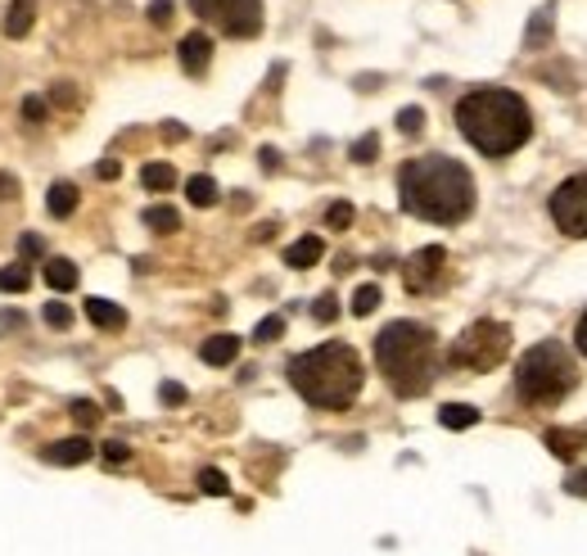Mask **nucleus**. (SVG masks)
Here are the masks:
<instances>
[{"label": "nucleus", "mask_w": 587, "mask_h": 556, "mask_svg": "<svg viewBox=\"0 0 587 556\" xmlns=\"http://www.w3.org/2000/svg\"><path fill=\"white\" fill-rule=\"evenodd\" d=\"M398 195H403V208L412 218L456 227L475 208V177L466 164L448 159V154H425V159L398 168Z\"/></svg>", "instance_id": "obj_1"}, {"label": "nucleus", "mask_w": 587, "mask_h": 556, "mask_svg": "<svg viewBox=\"0 0 587 556\" xmlns=\"http://www.w3.org/2000/svg\"><path fill=\"white\" fill-rule=\"evenodd\" d=\"M456 128L479 154L488 159H502V154H515L524 141L534 136V113L515 90L506 86H484L461 96L456 105Z\"/></svg>", "instance_id": "obj_2"}, {"label": "nucleus", "mask_w": 587, "mask_h": 556, "mask_svg": "<svg viewBox=\"0 0 587 556\" xmlns=\"http://www.w3.org/2000/svg\"><path fill=\"white\" fill-rule=\"evenodd\" d=\"M376 366L398 398H420L439 376V339L420 322H389L376 335Z\"/></svg>", "instance_id": "obj_3"}, {"label": "nucleus", "mask_w": 587, "mask_h": 556, "mask_svg": "<svg viewBox=\"0 0 587 556\" xmlns=\"http://www.w3.org/2000/svg\"><path fill=\"white\" fill-rule=\"evenodd\" d=\"M362 358L353 345H339V339H330V345H317L307 349L290 362V385L307 398L313 408H326V412H339L348 408L353 398L362 394Z\"/></svg>", "instance_id": "obj_4"}, {"label": "nucleus", "mask_w": 587, "mask_h": 556, "mask_svg": "<svg viewBox=\"0 0 587 556\" xmlns=\"http://www.w3.org/2000/svg\"><path fill=\"white\" fill-rule=\"evenodd\" d=\"M574 385H578V366L561 339H542L515 366V394L534 408H555Z\"/></svg>", "instance_id": "obj_5"}, {"label": "nucleus", "mask_w": 587, "mask_h": 556, "mask_svg": "<svg viewBox=\"0 0 587 556\" xmlns=\"http://www.w3.org/2000/svg\"><path fill=\"white\" fill-rule=\"evenodd\" d=\"M506 353H511V326L506 322H475L456 335L448 362L461 371H492Z\"/></svg>", "instance_id": "obj_6"}, {"label": "nucleus", "mask_w": 587, "mask_h": 556, "mask_svg": "<svg viewBox=\"0 0 587 556\" xmlns=\"http://www.w3.org/2000/svg\"><path fill=\"white\" fill-rule=\"evenodd\" d=\"M191 10L227 37H258L262 33V0H191Z\"/></svg>", "instance_id": "obj_7"}, {"label": "nucleus", "mask_w": 587, "mask_h": 556, "mask_svg": "<svg viewBox=\"0 0 587 556\" xmlns=\"http://www.w3.org/2000/svg\"><path fill=\"white\" fill-rule=\"evenodd\" d=\"M551 218L555 227H561L565 235H587V172L570 177L555 185V195H551Z\"/></svg>", "instance_id": "obj_8"}, {"label": "nucleus", "mask_w": 587, "mask_h": 556, "mask_svg": "<svg viewBox=\"0 0 587 556\" xmlns=\"http://www.w3.org/2000/svg\"><path fill=\"white\" fill-rule=\"evenodd\" d=\"M443 263H448V250H439V244H429V250H420V254H412L407 258V290L412 294H420V290H435L439 281H443Z\"/></svg>", "instance_id": "obj_9"}, {"label": "nucleus", "mask_w": 587, "mask_h": 556, "mask_svg": "<svg viewBox=\"0 0 587 556\" xmlns=\"http://www.w3.org/2000/svg\"><path fill=\"white\" fill-rule=\"evenodd\" d=\"M181 69L191 73V77H204L208 73V64H212V41H208V33H191V37H181Z\"/></svg>", "instance_id": "obj_10"}, {"label": "nucleus", "mask_w": 587, "mask_h": 556, "mask_svg": "<svg viewBox=\"0 0 587 556\" xmlns=\"http://www.w3.org/2000/svg\"><path fill=\"white\" fill-rule=\"evenodd\" d=\"M90 457H96V448H90V439H82V435L41 448V461H50V467H82V461H90Z\"/></svg>", "instance_id": "obj_11"}, {"label": "nucleus", "mask_w": 587, "mask_h": 556, "mask_svg": "<svg viewBox=\"0 0 587 556\" xmlns=\"http://www.w3.org/2000/svg\"><path fill=\"white\" fill-rule=\"evenodd\" d=\"M33 23H37V0H10V10H5V37L19 41L33 33Z\"/></svg>", "instance_id": "obj_12"}, {"label": "nucleus", "mask_w": 587, "mask_h": 556, "mask_svg": "<svg viewBox=\"0 0 587 556\" xmlns=\"http://www.w3.org/2000/svg\"><path fill=\"white\" fill-rule=\"evenodd\" d=\"M199 358H204L208 366H231V362L240 358V335H212V339H204Z\"/></svg>", "instance_id": "obj_13"}, {"label": "nucleus", "mask_w": 587, "mask_h": 556, "mask_svg": "<svg viewBox=\"0 0 587 556\" xmlns=\"http://www.w3.org/2000/svg\"><path fill=\"white\" fill-rule=\"evenodd\" d=\"M321 254H326V244L317 240V235H303V240H294L290 250H285V267H317L321 263Z\"/></svg>", "instance_id": "obj_14"}, {"label": "nucleus", "mask_w": 587, "mask_h": 556, "mask_svg": "<svg viewBox=\"0 0 587 556\" xmlns=\"http://www.w3.org/2000/svg\"><path fill=\"white\" fill-rule=\"evenodd\" d=\"M46 286H50L54 294L77 290V263H73V258H46Z\"/></svg>", "instance_id": "obj_15"}, {"label": "nucleus", "mask_w": 587, "mask_h": 556, "mask_svg": "<svg viewBox=\"0 0 587 556\" xmlns=\"http://www.w3.org/2000/svg\"><path fill=\"white\" fill-rule=\"evenodd\" d=\"M86 317L96 322L100 330H122L127 326V313H122L118 303H109V299H86Z\"/></svg>", "instance_id": "obj_16"}, {"label": "nucleus", "mask_w": 587, "mask_h": 556, "mask_svg": "<svg viewBox=\"0 0 587 556\" xmlns=\"http://www.w3.org/2000/svg\"><path fill=\"white\" fill-rule=\"evenodd\" d=\"M46 208H50V218H73L77 213V185L73 181H54L50 195H46Z\"/></svg>", "instance_id": "obj_17"}, {"label": "nucleus", "mask_w": 587, "mask_h": 556, "mask_svg": "<svg viewBox=\"0 0 587 556\" xmlns=\"http://www.w3.org/2000/svg\"><path fill=\"white\" fill-rule=\"evenodd\" d=\"M547 448H551L555 457L574 461V457L587 448V435H583V430H547Z\"/></svg>", "instance_id": "obj_18"}, {"label": "nucleus", "mask_w": 587, "mask_h": 556, "mask_svg": "<svg viewBox=\"0 0 587 556\" xmlns=\"http://www.w3.org/2000/svg\"><path fill=\"white\" fill-rule=\"evenodd\" d=\"M185 195H191L195 208H208V204H218V181L212 177H191L185 181Z\"/></svg>", "instance_id": "obj_19"}, {"label": "nucleus", "mask_w": 587, "mask_h": 556, "mask_svg": "<svg viewBox=\"0 0 587 556\" xmlns=\"http://www.w3.org/2000/svg\"><path fill=\"white\" fill-rule=\"evenodd\" d=\"M145 227L149 231H176L181 227V213L168 208V204H154V208H145Z\"/></svg>", "instance_id": "obj_20"}, {"label": "nucleus", "mask_w": 587, "mask_h": 556, "mask_svg": "<svg viewBox=\"0 0 587 556\" xmlns=\"http://www.w3.org/2000/svg\"><path fill=\"white\" fill-rule=\"evenodd\" d=\"M439 421H443L448 430H470V425L479 421V412H475L470 403H448V408L439 412Z\"/></svg>", "instance_id": "obj_21"}, {"label": "nucleus", "mask_w": 587, "mask_h": 556, "mask_svg": "<svg viewBox=\"0 0 587 556\" xmlns=\"http://www.w3.org/2000/svg\"><path fill=\"white\" fill-rule=\"evenodd\" d=\"M140 181H145V191H172L176 172H172V164H149V168L140 172Z\"/></svg>", "instance_id": "obj_22"}, {"label": "nucleus", "mask_w": 587, "mask_h": 556, "mask_svg": "<svg viewBox=\"0 0 587 556\" xmlns=\"http://www.w3.org/2000/svg\"><path fill=\"white\" fill-rule=\"evenodd\" d=\"M27 286H33V276H27V267H23V263L0 267V290H5V294H23Z\"/></svg>", "instance_id": "obj_23"}, {"label": "nucleus", "mask_w": 587, "mask_h": 556, "mask_svg": "<svg viewBox=\"0 0 587 556\" xmlns=\"http://www.w3.org/2000/svg\"><path fill=\"white\" fill-rule=\"evenodd\" d=\"M376 307H380V286H362L353 294V317H370Z\"/></svg>", "instance_id": "obj_24"}, {"label": "nucleus", "mask_w": 587, "mask_h": 556, "mask_svg": "<svg viewBox=\"0 0 587 556\" xmlns=\"http://www.w3.org/2000/svg\"><path fill=\"white\" fill-rule=\"evenodd\" d=\"M199 488H204V493H212V498H227V493H231L227 475H222V471H212V467H208V471H199Z\"/></svg>", "instance_id": "obj_25"}, {"label": "nucleus", "mask_w": 587, "mask_h": 556, "mask_svg": "<svg viewBox=\"0 0 587 556\" xmlns=\"http://www.w3.org/2000/svg\"><path fill=\"white\" fill-rule=\"evenodd\" d=\"M69 412H73V421H77V425H86V430L100 421V408L90 403V398H73V403H69Z\"/></svg>", "instance_id": "obj_26"}, {"label": "nucleus", "mask_w": 587, "mask_h": 556, "mask_svg": "<svg viewBox=\"0 0 587 556\" xmlns=\"http://www.w3.org/2000/svg\"><path fill=\"white\" fill-rule=\"evenodd\" d=\"M547 37H551V10H538V19L529 23V50L547 46Z\"/></svg>", "instance_id": "obj_27"}, {"label": "nucleus", "mask_w": 587, "mask_h": 556, "mask_svg": "<svg viewBox=\"0 0 587 556\" xmlns=\"http://www.w3.org/2000/svg\"><path fill=\"white\" fill-rule=\"evenodd\" d=\"M425 128V109H416V105H407L403 113H398V132H403V136H416Z\"/></svg>", "instance_id": "obj_28"}, {"label": "nucleus", "mask_w": 587, "mask_h": 556, "mask_svg": "<svg viewBox=\"0 0 587 556\" xmlns=\"http://www.w3.org/2000/svg\"><path fill=\"white\" fill-rule=\"evenodd\" d=\"M46 326L69 330V326H73V307H69V303H46Z\"/></svg>", "instance_id": "obj_29"}, {"label": "nucleus", "mask_w": 587, "mask_h": 556, "mask_svg": "<svg viewBox=\"0 0 587 556\" xmlns=\"http://www.w3.org/2000/svg\"><path fill=\"white\" fill-rule=\"evenodd\" d=\"M281 335H285V317H262L258 330H254L258 345H271V339H281Z\"/></svg>", "instance_id": "obj_30"}, {"label": "nucleus", "mask_w": 587, "mask_h": 556, "mask_svg": "<svg viewBox=\"0 0 587 556\" xmlns=\"http://www.w3.org/2000/svg\"><path fill=\"white\" fill-rule=\"evenodd\" d=\"M376 154H380V136H376V132L362 136V141L353 145V159H357V164H370V159H376Z\"/></svg>", "instance_id": "obj_31"}, {"label": "nucleus", "mask_w": 587, "mask_h": 556, "mask_svg": "<svg viewBox=\"0 0 587 556\" xmlns=\"http://www.w3.org/2000/svg\"><path fill=\"white\" fill-rule=\"evenodd\" d=\"M313 317H317L321 326H326V322H334V317H339V299H334V294H321V299H317V307H313Z\"/></svg>", "instance_id": "obj_32"}, {"label": "nucleus", "mask_w": 587, "mask_h": 556, "mask_svg": "<svg viewBox=\"0 0 587 556\" xmlns=\"http://www.w3.org/2000/svg\"><path fill=\"white\" fill-rule=\"evenodd\" d=\"M326 222H330L334 231H344V227L353 222V204H330V213H326Z\"/></svg>", "instance_id": "obj_33"}, {"label": "nucleus", "mask_w": 587, "mask_h": 556, "mask_svg": "<svg viewBox=\"0 0 587 556\" xmlns=\"http://www.w3.org/2000/svg\"><path fill=\"white\" fill-rule=\"evenodd\" d=\"M172 0H149V23H159V27H168L172 23Z\"/></svg>", "instance_id": "obj_34"}, {"label": "nucleus", "mask_w": 587, "mask_h": 556, "mask_svg": "<svg viewBox=\"0 0 587 556\" xmlns=\"http://www.w3.org/2000/svg\"><path fill=\"white\" fill-rule=\"evenodd\" d=\"M23 118H27V122H46V100H41V96H27V100H23Z\"/></svg>", "instance_id": "obj_35"}, {"label": "nucleus", "mask_w": 587, "mask_h": 556, "mask_svg": "<svg viewBox=\"0 0 587 556\" xmlns=\"http://www.w3.org/2000/svg\"><path fill=\"white\" fill-rule=\"evenodd\" d=\"M105 457H109L113 467H118V461H127V457H132V448L122 444V439H109V444H105Z\"/></svg>", "instance_id": "obj_36"}, {"label": "nucleus", "mask_w": 587, "mask_h": 556, "mask_svg": "<svg viewBox=\"0 0 587 556\" xmlns=\"http://www.w3.org/2000/svg\"><path fill=\"white\" fill-rule=\"evenodd\" d=\"M565 488L574 493V498H587V471H574V475L565 480Z\"/></svg>", "instance_id": "obj_37"}, {"label": "nucleus", "mask_w": 587, "mask_h": 556, "mask_svg": "<svg viewBox=\"0 0 587 556\" xmlns=\"http://www.w3.org/2000/svg\"><path fill=\"white\" fill-rule=\"evenodd\" d=\"M159 398H163V403H172V408H176V403H185V389H181V385H172V380H168V385H163V389H159Z\"/></svg>", "instance_id": "obj_38"}, {"label": "nucleus", "mask_w": 587, "mask_h": 556, "mask_svg": "<svg viewBox=\"0 0 587 556\" xmlns=\"http://www.w3.org/2000/svg\"><path fill=\"white\" fill-rule=\"evenodd\" d=\"M19 195V181L10 172H0V200H14Z\"/></svg>", "instance_id": "obj_39"}, {"label": "nucleus", "mask_w": 587, "mask_h": 556, "mask_svg": "<svg viewBox=\"0 0 587 556\" xmlns=\"http://www.w3.org/2000/svg\"><path fill=\"white\" fill-rule=\"evenodd\" d=\"M23 254L27 258H41V240L37 235H23Z\"/></svg>", "instance_id": "obj_40"}, {"label": "nucleus", "mask_w": 587, "mask_h": 556, "mask_svg": "<svg viewBox=\"0 0 587 556\" xmlns=\"http://www.w3.org/2000/svg\"><path fill=\"white\" fill-rule=\"evenodd\" d=\"M96 172H100V177H105V181H113V177H118V172H122V168H118V159H105V164H100V168H96Z\"/></svg>", "instance_id": "obj_41"}, {"label": "nucleus", "mask_w": 587, "mask_h": 556, "mask_svg": "<svg viewBox=\"0 0 587 556\" xmlns=\"http://www.w3.org/2000/svg\"><path fill=\"white\" fill-rule=\"evenodd\" d=\"M574 339H578V349H583V353H587V313H583V317H578V330H574Z\"/></svg>", "instance_id": "obj_42"}]
</instances>
